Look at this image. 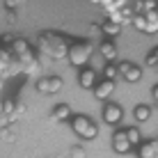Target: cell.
<instances>
[{
	"mask_svg": "<svg viewBox=\"0 0 158 158\" xmlns=\"http://www.w3.org/2000/svg\"><path fill=\"white\" fill-rule=\"evenodd\" d=\"M71 128H73V133L78 135V138H83V140H94L96 135H99L96 124L92 122L89 117H85V115H76L71 119Z\"/></svg>",
	"mask_w": 158,
	"mask_h": 158,
	"instance_id": "1",
	"label": "cell"
},
{
	"mask_svg": "<svg viewBox=\"0 0 158 158\" xmlns=\"http://www.w3.org/2000/svg\"><path fill=\"white\" fill-rule=\"evenodd\" d=\"M92 44H85V41H78L73 46H69V62L73 67H85L92 57Z\"/></svg>",
	"mask_w": 158,
	"mask_h": 158,
	"instance_id": "2",
	"label": "cell"
},
{
	"mask_svg": "<svg viewBox=\"0 0 158 158\" xmlns=\"http://www.w3.org/2000/svg\"><path fill=\"white\" fill-rule=\"evenodd\" d=\"M35 87H37V92H41V94H57V92L62 89V78H60V76L39 78Z\"/></svg>",
	"mask_w": 158,
	"mask_h": 158,
	"instance_id": "3",
	"label": "cell"
},
{
	"mask_svg": "<svg viewBox=\"0 0 158 158\" xmlns=\"http://www.w3.org/2000/svg\"><path fill=\"white\" fill-rule=\"evenodd\" d=\"M122 117H124L122 106H117V103H106V106H103V122L106 124L117 126V124L122 122Z\"/></svg>",
	"mask_w": 158,
	"mask_h": 158,
	"instance_id": "4",
	"label": "cell"
},
{
	"mask_svg": "<svg viewBox=\"0 0 158 158\" xmlns=\"http://www.w3.org/2000/svg\"><path fill=\"white\" fill-rule=\"evenodd\" d=\"M131 144L128 142V135H126V131H117L115 135H112V149L117 151V154H128L131 151Z\"/></svg>",
	"mask_w": 158,
	"mask_h": 158,
	"instance_id": "5",
	"label": "cell"
},
{
	"mask_svg": "<svg viewBox=\"0 0 158 158\" xmlns=\"http://www.w3.org/2000/svg\"><path fill=\"white\" fill-rule=\"evenodd\" d=\"M78 83H80V87H83V89H94L96 85V71L94 69H83V71H80V76H78Z\"/></svg>",
	"mask_w": 158,
	"mask_h": 158,
	"instance_id": "6",
	"label": "cell"
},
{
	"mask_svg": "<svg viewBox=\"0 0 158 158\" xmlns=\"http://www.w3.org/2000/svg\"><path fill=\"white\" fill-rule=\"evenodd\" d=\"M112 92H115V83H112V80H101V83L94 87V96L99 101H106Z\"/></svg>",
	"mask_w": 158,
	"mask_h": 158,
	"instance_id": "7",
	"label": "cell"
},
{
	"mask_svg": "<svg viewBox=\"0 0 158 158\" xmlns=\"http://www.w3.org/2000/svg\"><path fill=\"white\" fill-rule=\"evenodd\" d=\"M99 51H101V55L108 60V62H115L117 60V48H115V44H112L110 39H106V41H101V46H99Z\"/></svg>",
	"mask_w": 158,
	"mask_h": 158,
	"instance_id": "8",
	"label": "cell"
},
{
	"mask_svg": "<svg viewBox=\"0 0 158 158\" xmlns=\"http://www.w3.org/2000/svg\"><path fill=\"white\" fill-rule=\"evenodd\" d=\"M28 53H32L28 39H19V37H16V41L12 44V55L14 57H23V55H28Z\"/></svg>",
	"mask_w": 158,
	"mask_h": 158,
	"instance_id": "9",
	"label": "cell"
},
{
	"mask_svg": "<svg viewBox=\"0 0 158 158\" xmlns=\"http://www.w3.org/2000/svg\"><path fill=\"white\" fill-rule=\"evenodd\" d=\"M69 117H71V108H69L67 103H60L55 110H53V115H51L53 122H64V119H69Z\"/></svg>",
	"mask_w": 158,
	"mask_h": 158,
	"instance_id": "10",
	"label": "cell"
},
{
	"mask_svg": "<svg viewBox=\"0 0 158 158\" xmlns=\"http://www.w3.org/2000/svg\"><path fill=\"white\" fill-rule=\"evenodd\" d=\"M101 32L108 37V39H115V37H119V32H122V25H117V23H112V21H106V23L101 25Z\"/></svg>",
	"mask_w": 158,
	"mask_h": 158,
	"instance_id": "11",
	"label": "cell"
},
{
	"mask_svg": "<svg viewBox=\"0 0 158 158\" xmlns=\"http://www.w3.org/2000/svg\"><path fill=\"white\" fill-rule=\"evenodd\" d=\"M138 156H140V158H158V149H156V144H154V142H144V144H140Z\"/></svg>",
	"mask_w": 158,
	"mask_h": 158,
	"instance_id": "12",
	"label": "cell"
},
{
	"mask_svg": "<svg viewBox=\"0 0 158 158\" xmlns=\"http://www.w3.org/2000/svg\"><path fill=\"white\" fill-rule=\"evenodd\" d=\"M133 115H135V119H138V122H149V117H151V108H149V106H144V103H140V106H135Z\"/></svg>",
	"mask_w": 158,
	"mask_h": 158,
	"instance_id": "13",
	"label": "cell"
},
{
	"mask_svg": "<svg viewBox=\"0 0 158 158\" xmlns=\"http://www.w3.org/2000/svg\"><path fill=\"white\" fill-rule=\"evenodd\" d=\"M124 80L131 83V85H135L138 80H142V67H135V64H133V67L128 69V73L124 76Z\"/></svg>",
	"mask_w": 158,
	"mask_h": 158,
	"instance_id": "14",
	"label": "cell"
},
{
	"mask_svg": "<svg viewBox=\"0 0 158 158\" xmlns=\"http://www.w3.org/2000/svg\"><path fill=\"white\" fill-rule=\"evenodd\" d=\"M126 135H128V142L133 144V147H138V144H142V133H140V128H135V126H131L126 128Z\"/></svg>",
	"mask_w": 158,
	"mask_h": 158,
	"instance_id": "15",
	"label": "cell"
},
{
	"mask_svg": "<svg viewBox=\"0 0 158 158\" xmlns=\"http://www.w3.org/2000/svg\"><path fill=\"white\" fill-rule=\"evenodd\" d=\"M133 28L140 30V32H147L149 23H147V16H144V14H135V16H133Z\"/></svg>",
	"mask_w": 158,
	"mask_h": 158,
	"instance_id": "16",
	"label": "cell"
},
{
	"mask_svg": "<svg viewBox=\"0 0 158 158\" xmlns=\"http://www.w3.org/2000/svg\"><path fill=\"white\" fill-rule=\"evenodd\" d=\"M39 71H41V64H39V60H37V57L32 60L28 67H23V73H25V76H37Z\"/></svg>",
	"mask_w": 158,
	"mask_h": 158,
	"instance_id": "17",
	"label": "cell"
},
{
	"mask_svg": "<svg viewBox=\"0 0 158 158\" xmlns=\"http://www.w3.org/2000/svg\"><path fill=\"white\" fill-rule=\"evenodd\" d=\"M0 140H2V142H14V140H16V133H14V128L9 126V128L0 131Z\"/></svg>",
	"mask_w": 158,
	"mask_h": 158,
	"instance_id": "18",
	"label": "cell"
},
{
	"mask_svg": "<svg viewBox=\"0 0 158 158\" xmlns=\"http://www.w3.org/2000/svg\"><path fill=\"white\" fill-rule=\"evenodd\" d=\"M103 73H106V80H112V83H115V78L119 76V69L117 67H106V71H103Z\"/></svg>",
	"mask_w": 158,
	"mask_h": 158,
	"instance_id": "19",
	"label": "cell"
},
{
	"mask_svg": "<svg viewBox=\"0 0 158 158\" xmlns=\"http://www.w3.org/2000/svg\"><path fill=\"white\" fill-rule=\"evenodd\" d=\"M69 158H85V149L83 147H71L69 149Z\"/></svg>",
	"mask_w": 158,
	"mask_h": 158,
	"instance_id": "20",
	"label": "cell"
},
{
	"mask_svg": "<svg viewBox=\"0 0 158 158\" xmlns=\"http://www.w3.org/2000/svg\"><path fill=\"white\" fill-rule=\"evenodd\" d=\"M131 67H133L131 62H122V64H117V69H119V76H126Z\"/></svg>",
	"mask_w": 158,
	"mask_h": 158,
	"instance_id": "21",
	"label": "cell"
},
{
	"mask_svg": "<svg viewBox=\"0 0 158 158\" xmlns=\"http://www.w3.org/2000/svg\"><path fill=\"white\" fill-rule=\"evenodd\" d=\"M147 67H156V69H158V57L154 55V53H151V55L147 57Z\"/></svg>",
	"mask_w": 158,
	"mask_h": 158,
	"instance_id": "22",
	"label": "cell"
},
{
	"mask_svg": "<svg viewBox=\"0 0 158 158\" xmlns=\"http://www.w3.org/2000/svg\"><path fill=\"white\" fill-rule=\"evenodd\" d=\"M5 7H7V9H16V7H19V2H14V0H7V2H5Z\"/></svg>",
	"mask_w": 158,
	"mask_h": 158,
	"instance_id": "23",
	"label": "cell"
},
{
	"mask_svg": "<svg viewBox=\"0 0 158 158\" xmlns=\"http://www.w3.org/2000/svg\"><path fill=\"white\" fill-rule=\"evenodd\" d=\"M154 99H156V103H158V85L154 87Z\"/></svg>",
	"mask_w": 158,
	"mask_h": 158,
	"instance_id": "24",
	"label": "cell"
},
{
	"mask_svg": "<svg viewBox=\"0 0 158 158\" xmlns=\"http://www.w3.org/2000/svg\"><path fill=\"white\" fill-rule=\"evenodd\" d=\"M154 55H156V57H158V46H156V51H154Z\"/></svg>",
	"mask_w": 158,
	"mask_h": 158,
	"instance_id": "25",
	"label": "cell"
},
{
	"mask_svg": "<svg viewBox=\"0 0 158 158\" xmlns=\"http://www.w3.org/2000/svg\"><path fill=\"white\" fill-rule=\"evenodd\" d=\"M156 108H158V103H156Z\"/></svg>",
	"mask_w": 158,
	"mask_h": 158,
	"instance_id": "26",
	"label": "cell"
}]
</instances>
